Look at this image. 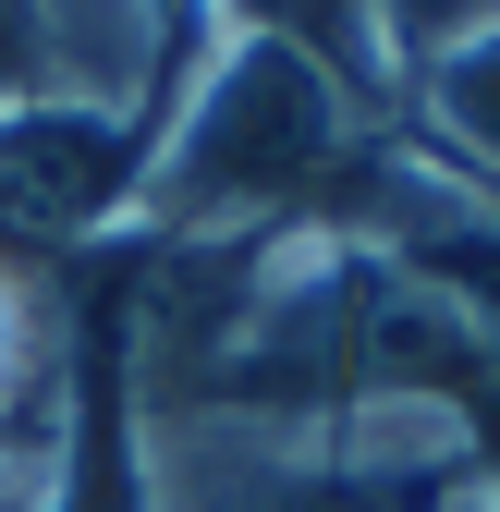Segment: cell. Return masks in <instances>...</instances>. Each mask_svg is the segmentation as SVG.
I'll use <instances>...</instances> for the list:
<instances>
[{"mask_svg": "<svg viewBox=\"0 0 500 512\" xmlns=\"http://www.w3.org/2000/svg\"><path fill=\"white\" fill-rule=\"evenodd\" d=\"M330 183H366L354 86L318 49L281 37H208L183 86H159L135 220L159 244H257V232H330Z\"/></svg>", "mask_w": 500, "mask_h": 512, "instance_id": "obj_1", "label": "cell"}, {"mask_svg": "<svg viewBox=\"0 0 500 512\" xmlns=\"http://www.w3.org/2000/svg\"><path fill=\"white\" fill-rule=\"evenodd\" d=\"M135 512H342V488L318 427L183 403V415H135Z\"/></svg>", "mask_w": 500, "mask_h": 512, "instance_id": "obj_2", "label": "cell"}, {"mask_svg": "<svg viewBox=\"0 0 500 512\" xmlns=\"http://www.w3.org/2000/svg\"><path fill=\"white\" fill-rule=\"evenodd\" d=\"M147 122L159 110H110V98H25V110H0V208L37 220V232L135 220Z\"/></svg>", "mask_w": 500, "mask_h": 512, "instance_id": "obj_3", "label": "cell"}, {"mask_svg": "<svg viewBox=\"0 0 500 512\" xmlns=\"http://www.w3.org/2000/svg\"><path fill=\"white\" fill-rule=\"evenodd\" d=\"M415 122H427V147H440L464 183H488V196H500V25L415 74Z\"/></svg>", "mask_w": 500, "mask_h": 512, "instance_id": "obj_4", "label": "cell"}, {"mask_svg": "<svg viewBox=\"0 0 500 512\" xmlns=\"http://www.w3.org/2000/svg\"><path fill=\"white\" fill-rule=\"evenodd\" d=\"M49 403H61V342H49V293L0 256V439H25V427H49Z\"/></svg>", "mask_w": 500, "mask_h": 512, "instance_id": "obj_5", "label": "cell"}, {"mask_svg": "<svg viewBox=\"0 0 500 512\" xmlns=\"http://www.w3.org/2000/svg\"><path fill=\"white\" fill-rule=\"evenodd\" d=\"M500 25V0H366V37H379V74H427V61H452L464 37Z\"/></svg>", "mask_w": 500, "mask_h": 512, "instance_id": "obj_6", "label": "cell"}, {"mask_svg": "<svg viewBox=\"0 0 500 512\" xmlns=\"http://www.w3.org/2000/svg\"><path fill=\"white\" fill-rule=\"evenodd\" d=\"M49 439H61V427L0 439V512H49Z\"/></svg>", "mask_w": 500, "mask_h": 512, "instance_id": "obj_7", "label": "cell"}, {"mask_svg": "<svg viewBox=\"0 0 500 512\" xmlns=\"http://www.w3.org/2000/svg\"><path fill=\"white\" fill-rule=\"evenodd\" d=\"M488 512H500V500H488Z\"/></svg>", "mask_w": 500, "mask_h": 512, "instance_id": "obj_8", "label": "cell"}]
</instances>
